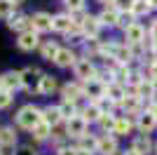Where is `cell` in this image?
<instances>
[{
  "label": "cell",
  "instance_id": "50",
  "mask_svg": "<svg viewBox=\"0 0 157 155\" xmlns=\"http://www.w3.org/2000/svg\"><path fill=\"white\" fill-rule=\"evenodd\" d=\"M0 89H2V75H0Z\"/></svg>",
  "mask_w": 157,
  "mask_h": 155
},
{
  "label": "cell",
  "instance_id": "49",
  "mask_svg": "<svg viewBox=\"0 0 157 155\" xmlns=\"http://www.w3.org/2000/svg\"><path fill=\"white\" fill-rule=\"evenodd\" d=\"M124 155H138V153H136V150H127Z\"/></svg>",
  "mask_w": 157,
  "mask_h": 155
},
{
  "label": "cell",
  "instance_id": "14",
  "mask_svg": "<svg viewBox=\"0 0 157 155\" xmlns=\"http://www.w3.org/2000/svg\"><path fill=\"white\" fill-rule=\"evenodd\" d=\"M155 94H157V87H155V82H152L150 78H145L143 82L136 87V97L143 101V99H148V101H152L155 99Z\"/></svg>",
  "mask_w": 157,
  "mask_h": 155
},
{
  "label": "cell",
  "instance_id": "9",
  "mask_svg": "<svg viewBox=\"0 0 157 155\" xmlns=\"http://www.w3.org/2000/svg\"><path fill=\"white\" fill-rule=\"evenodd\" d=\"M17 45H19V50L31 52V50H35V47L40 45V38H38V33H35V31H26V33H21V35H19Z\"/></svg>",
  "mask_w": 157,
  "mask_h": 155
},
{
  "label": "cell",
  "instance_id": "51",
  "mask_svg": "<svg viewBox=\"0 0 157 155\" xmlns=\"http://www.w3.org/2000/svg\"><path fill=\"white\" fill-rule=\"evenodd\" d=\"M0 155H2V150H0Z\"/></svg>",
  "mask_w": 157,
  "mask_h": 155
},
{
  "label": "cell",
  "instance_id": "40",
  "mask_svg": "<svg viewBox=\"0 0 157 155\" xmlns=\"http://www.w3.org/2000/svg\"><path fill=\"white\" fill-rule=\"evenodd\" d=\"M148 40H150L152 45L157 47V19L152 21V26H150V38H148Z\"/></svg>",
  "mask_w": 157,
  "mask_h": 155
},
{
  "label": "cell",
  "instance_id": "45",
  "mask_svg": "<svg viewBox=\"0 0 157 155\" xmlns=\"http://www.w3.org/2000/svg\"><path fill=\"white\" fill-rule=\"evenodd\" d=\"M75 155H94V153H89V150H78Z\"/></svg>",
  "mask_w": 157,
  "mask_h": 155
},
{
  "label": "cell",
  "instance_id": "3",
  "mask_svg": "<svg viewBox=\"0 0 157 155\" xmlns=\"http://www.w3.org/2000/svg\"><path fill=\"white\" fill-rule=\"evenodd\" d=\"M82 92H85V97L92 99V103H96V101H101V99L105 97V82H101L98 78H94V80L82 85Z\"/></svg>",
  "mask_w": 157,
  "mask_h": 155
},
{
  "label": "cell",
  "instance_id": "32",
  "mask_svg": "<svg viewBox=\"0 0 157 155\" xmlns=\"http://www.w3.org/2000/svg\"><path fill=\"white\" fill-rule=\"evenodd\" d=\"M59 110H61V115L66 117V120H71V117H75L78 115V108H75V101H63L59 106Z\"/></svg>",
  "mask_w": 157,
  "mask_h": 155
},
{
  "label": "cell",
  "instance_id": "44",
  "mask_svg": "<svg viewBox=\"0 0 157 155\" xmlns=\"http://www.w3.org/2000/svg\"><path fill=\"white\" fill-rule=\"evenodd\" d=\"M150 113H152V115L157 117V101H155V103H152V106H150Z\"/></svg>",
  "mask_w": 157,
  "mask_h": 155
},
{
  "label": "cell",
  "instance_id": "15",
  "mask_svg": "<svg viewBox=\"0 0 157 155\" xmlns=\"http://www.w3.org/2000/svg\"><path fill=\"white\" fill-rule=\"evenodd\" d=\"M21 87V71H10L2 75V89L7 92H14Z\"/></svg>",
  "mask_w": 157,
  "mask_h": 155
},
{
  "label": "cell",
  "instance_id": "4",
  "mask_svg": "<svg viewBox=\"0 0 157 155\" xmlns=\"http://www.w3.org/2000/svg\"><path fill=\"white\" fill-rule=\"evenodd\" d=\"M73 68H75V75H78L82 82H89V80H94V78L98 75L96 68H94V64L89 61V59H78Z\"/></svg>",
  "mask_w": 157,
  "mask_h": 155
},
{
  "label": "cell",
  "instance_id": "48",
  "mask_svg": "<svg viewBox=\"0 0 157 155\" xmlns=\"http://www.w3.org/2000/svg\"><path fill=\"white\" fill-rule=\"evenodd\" d=\"M10 2H12V5H21V2H24V0H10Z\"/></svg>",
  "mask_w": 157,
  "mask_h": 155
},
{
  "label": "cell",
  "instance_id": "20",
  "mask_svg": "<svg viewBox=\"0 0 157 155\" xmlns=\"http://www.w3.org/2000/svg\"><path fill=\"white\" fill-rule=\"evenodd\" d=\"M75 54H73L71 50H59V54H56V59H54V64L59 66V68H68V66H75Z\"/></svg>",
  "mask_w": 157,
  "mask_h": 155
},
{
  "label": "cell",
  "instance_id": "25",
  "mask_svg": "<svg viewBox=\"0 0 157 155\" xmlns=\"http://www.w3.org/2000/svg\"><path fill=\"white\" fill-rule=\"evenodd\" d=\"M31 134H33V139L45 141V139H49V134H52V127H49L47 122H40V125H35V127L31 129Z\"/></svg>",
  "mask_w": 157,
  "mask_h": 155
},
{
  "label": "cell",
  "instance_id": "33",
  "mask_svg": "<svg viewBox=\"0 0 157 155\" xmlns=\"http://www.w3.org/2000/svg\"><path fill=\"white\" fill-rule=\"evenodd\" d=\"M134 19H136V17L131 14V10H129V12H120V17H117V26H122V28L127 31L129 26H134V24H136Z\"/></svg>",
  "mask_w": 157,
  "mask_h": 155
},
{
  "label": "cell",
  "instance_id": "12",
  "mask_svg": "<svg viewBox=\"0 0 157 155\" xmlns=\"http://www.w3.org/2000/svg\"><path fill=\"white\" fill-rule=\"evenodd\" d=\"M7 26H10L12 31H19V35H21V33L31 31V17H26V14H14L12 19H7Z\"/></svg>",
  "mask_w": 157,
  "mask_h": 155
},
{
  "label": "cell",
  "instance_id": "22",
  "mask_svg": "<svg viewBox=\"0 0 157 155\" xmlns=\"http://www.w3.org/2000/svg\"><path fill=\"white\" fill-rule=\"evenodd\" d=\"M152 148V141L148 139V134H141L134 139V146H131V150H136L138 155H145V153H150Z\"/></svg>",
  "mask_w": 157,
  "mask_h": 155
},
{
  "label": "cell",
  "instance_id": "8",
  "mask_svg": "<svg viewBox=\"0 0 157 155\" xmlns=\"http://www.w3.org/2000/svg\"><path fill=\"white\" fill-rule=\"evenodd\" d=\"M124 38H127V45H143L145 42V31L141 24H134L124 31Z\"/></svg>",
  "mask_w": 157,
  "mask_h": 155
},
{
  "label": "cell",
  "instance_id": "27",
  "mask_svg": "<svg viewBox=\"0 0 157 155\" xmlns=\"http://www.w3.org/2000/svg\"><path fill=\"white\" fill-rule=\"evenodd\" d=\"M59 50H61V47L56 45V42H52V40H49V42H45V45L40 47L42 59H47V61H54V59H56V54H59Z\"/></svg>",
  "mask_w": 157,
  "mask_h": 155
},
{
  "label": "cell",
  "instance_id": "19",
  "mask_svg": "<svg viewBox=\"0 0 157 155\" xmlns=\"http://www.w3.org/2000/svg\"><path fill=\"white\" fill-rule=\"evenodd\" d=\"M155 127H157V117L152 115L150 110H145V113H141V115H138V129H141L143 134L152 132Z\"/></svg>",
  "mask_w": 157,
  "mask_h": 155
},
{
  "label": "cell",
  "instance_id": "29",
  "mask_svg": "<svg viewBox=\"0 0 157 155\" xmlns=\"http://www.w3.org/2000/svg\"><path fill=\"white\" fill-rule=\"evenodd\" d=\"M131 132V120L129 117H117V122H115V129H113V134L117 136H127Z\"/></svg>",
  "mask_w": 157,
  "mask_h": 155
},
{
  "label": "cell",
  "instance_id": "37",
  "mask_svg": "<svg viewBox=\"0 0 157 155\" xmlns=\"http://www.w3.org/2000/svg\"><path fill=\"white\" fill-rule=\"evenodd\" d=\"M10 103H12V92L0 89V108H7Z\"/></svg>",
  "mask_w": 157,
  "mask_h": 155
},
{
  "label": "cell",
  "instance_id": "21",
  "mask_svg": "<svg viewBox=\"0 0 157 155\" xmlns=\"http://www.w3.org/2000/svg\"><path fill=\"white\" fill-rule=\"evenodd\" d=\"M101 115H103V113H101V108H98V103H89L87 108H82V120H85L87 125L89 122H98Z\"/></svg>",
  "mask_w": 157,
  "mask_h": 155
},
{
  "label": "cell",
  "instance_id": "26",
  "mask_svg": "<svg viewBox=\"0 0 157 155\" xmlns=\"http://www.w3.org/2000/svg\"><path fill=\"white\" fill-rule=\"evenodd\" d=\"M17 143V134L12 127H0V148L2 146H14Z\"/></svg>",
  "mask_w": 157,
  "mask_h": 155
},
{
  "label": "cell",
  "instance_id": "42",
  "mask_svg": "<svg viewBox=\"0 0 157 155\" xmlns=\"http://www.w3.org/2000/svg\"><path fill=\"white\" fill-rule=\"evenodd\" d=\"M75 153H78V148H59L56 155H75Z\"/></svg>",
  "mask_w": 157,
  "mask_h": 155
},
{
  "label": "cell",
  "instance_id": "41",
  "mask_svg": "<svg viewBox=\"0 0 157 155\" xmlns=\"http://www.w3.org/2000/svg\"><path fill=\"white\" fill-rule=\"evenodd\" d=\"M148 78H150L152 82L157 85V64H152V66H150V71H148Z\"/></svg>",
  "mask_w": 157,
  "mask_h": 155
},
{
  "label": "cell",
  "instance_id": "13",
  "mask_svg": "<svg viewBox=\"0 0 157 155\" xmlns=\"http://www.w3.org/2000/svg\"><path fill=\"white\" fill-rule=\"evenodd\" d=\"M96 153L101 155H115L117 153V141H115V136L110 134H105L98 139V146H96Z\"/></svg>",
  "mask_w": 157,
  "mask_h": 155
},
{
  "label": "cell",
  "instance_id": "16",
  "mask_svg": "<svg viewBox=\"0 0 157 155\" xmlns=\"http://www.w3.org/2000/svg\"><path fill=\"white\" fill-rule=\"evenodd\" d=\"M61 94H63V101H78L80 97H85L82 85H78V82H68V85H63Z\"/></svg>",
  "mask_w": 157,
  "mask_h": 155
},
{
  "label": "cell",
  "instance_id": "36",
  "mask_svg": "<svg viewBox=\"0 0 157 155\" xmlns=\"http://www.w3.org/2000/svg\"><path fill=\"white\" fill-rule=\"evenodd\" d=\"M131 5H134V0H115V10L117 12H129Z\"/></svg>",
  "mask_w": 157,
  "mask_h": 155
},
{
  "label": "cell",
  "instance_id": "10",
  "mask_svg": "<svg viewBox=\"0 0 157 155\" xmlns=\"http://www.w3.org/2000/svg\"><path fill=\"white\" fill-rule=\"evenodd\" d=\"M52 28L59 33H71L75 28V24H73L71 14H56V17H52Z\"/></svg>",
  "mask_w": 157,
  "mask_h": 155
},
{
  "label": "cell",
  "instance_id": "30",
  "mask_svg": "<svg viewBox=\"0 0 157 155\" xmlns=\"http://www.w3.org/2000/svg\"><path fill=\"white\" fill-rule=\"evenodd\" d=\"M96 146H98V139L96 136H82L80 139V146H78V150H89V153H96Z\"/></svg>",
  "mask_w": 157,
  "mask_h": 155
},
{
  "label": "cell",
  "instance_id": "6",
  "mask_svg": "<svg viewBox=\"0 0 157 155\" xmlns=\"http://www.w3.org/2000/svg\"><path fill=\"white\" fill-rule=\"evenodd\" d=\"M31 31L35 33H47V31H52V17L45 12H38V14H33L31 17Z\"/></svg>",
  "mask_w": 157,
  "mask_h": 155
},
{
  "label": "cell",
  "instance_id": "7",
  "mask_svg": "<svg viewBox=\"0 0 157 155\" xmlns=\"http://www.w3.org/2000/svg\"><path fill=\"white\" fill-rule=\"evenodd\" d=\"M98 31H101L98 17H87V19L82 21V35H85V40H96Z\"/></svg>",
  "mask_w": 157,
  "mask_h": 155
},
{
  "label": "cell",
  "instance_id": "1",
  "mask_svg": "<svg viewBox=\"0 0 157 155\" xmlns=\"http://www.w3.org/2000/svg\"><path fill=\"white\" fill-rule=\"evenodd\" d=\"M42 122V108H38V106H33V103H28V106H24V108L17 113V125L24 129H28L31 132L35 125Z\"/></svg>",
  "mask_w": 157,
  "mask_h": 155
},
{
  "label": "cell",
  "instance_id": "38",
  "mask_svg": "<svg viewBox=\"0 0 157 155\" xmlns=\"http://www.w3.org/2000/svg\"><path fill=\"white\" fill-rule=\"evenodd\" d=\"M85 52H87V57H89V54H98V52H101V45H98L96 40H89L85 45Z\"/></svg>",
  "mask_w": 157,
  "mask_h": 155
},
{
  "label": "cell",
  "instance_id": "2",
  "mask_svg": "<svg viewBox=\"0 0 157 155\" xmlns=\"http://www.w3.org/2000/svg\"><path fill=\"white\" fill-rule=\"evenodd\" d=\"M42 75H45V73L40 71V68H35V66L24 68V71H21V87H26V89H31V92H40Z\"/></svg>",
  "mask_w": 157,
  "mask_h": 155
},
{
  "label": "cell",
  "instance_id": "43",
  "mask_svg": "<svg viewBox=\"0 0 157 155\" xmlns=\"http://www.w3.org/2000/svg\"><path fill=\"white\" fill-rule=\"evenodd\" d=\"M21 155H35V150H31V148H24V150H21Z\"/></svg>",
  "mask_w": 157,
  "mask_h": 155
},
{
  "label": "cell",
  "instance_id": "24",
  "mask_svg": "<svg viewBox=\"0 0 157 155\" xmlns=\"http://www.w3.org/2000/svg\"><path fill=\"white\" fill-rule=\"evenodd\" d=\"M120 106L124 108L127 115H134V113L141 110V99H138V97H124V101L120 103Z\"/></svg>",
  "mask_w": 157,
  "mask_h": 155
},
{
  "label": "cell",
  "instance_id": "17",
  "mask_svg": "<svg viewBox=\"0 0 157 155\" xmlns=\"http://www.w3.org/2000/svg\"><path fill=\"white\" fill-rule=\"evenodd\" d=\"M113 59H115V64L127 66L131 59H134V52H131L129 45H117V47H115V54H113Z\"/></svg>",
  "mask_w": 157,
  "mask_h": 155
},
{
  "label": "cell",
  "instance_id": "28",
  "mask_svg": "<svg viewBox=\"0 0 157 155\" xmlns=\"http://www.w3.org/2000/svg\"><path fill=\"white\" fill-rule=\"evenodd\" d=\"M150 10L152 7H150L148 0H134V5H131V14H134V17H145Z\"/></svg>",
  "mask_w": 157,
  "mask_h": 155
},
{
  "label": "cell",
  "instance_id": "11",
  "mask_svg": "<svg viewBox=\"0 0 157 155\" xmlns=\"http://www.w3.org/2000/svg\"><path fill=\"white\" fill-rule=\"evenodd\" d=\"M127 97V92H124V85H120V82H110V85H105V99H110L113 103H122Z\"/></svg>",
  "mask_w": 157,
  "mask_h": 155
},
{
  "label": "cell",
  "instance_id": "5",
  "mask_svg": "<svg viewBox=\"0 0 157 155\" xmlns=\"http://www.w3.org/2000/svg\"><path fill=\"white\" fill-rule=\"evenodd\" d=\"M66 134L73 136V139H82L87 134V122L82 120V115H75L66 122Z\"/></svg>",
  "mask_w": 157,
  "mask_h": 155
},
{
  "label": "cell",
  "instance_id": "31",
  "mask_svg": "<svg viewBox=\"0 0 157 155\" xmlns=\"http://www.w3.org/2000/svg\"><path fill=\"white\" fill-rule=\"evenodd\" d=\"M56 89V80L52 75H42V82H40V94H52Z\"/></svg>",
  "mask_w": 157,
  "mask_h": 155
},
{
  "label": "cell",
  "instance_id": "46",
  "mask_svg": "<svg viewBox=\"0 0 157 155\" xmlns=\"http://www.w3.org/2000/svg\"><path fill=\"white\" fill-rule=\"evenodd\" d=\"M148 2H150V7H152V10H157V0H148Z\"/></svg>",
  "mask_w": 157,
  "mask_h": 155
},
{
  "label": "cell",
  "instance_id": "47",
  "mask_svg": "<svg viewBox=\"0 0 157 155\" xmlns=\"http://www.w3.org/2000/svg\"><path fill=\"white\" fill-rule=\"evenodd\" d=\"M103 5H115V0H101Z\"/></svg>",
  "mask_w": 157,
  "mask_h": 155
},
{
  "label": "cell",
  "instance_id": "18",
  "mask_svg": "<svg viewBox=\"0 0 157 155\" xmlns=\"http://www.w3.org/2000/svg\"><path fill=\"white\" fill-rule=\"evenodd\" d=\"M61 120H63V115H61L59 106H47V108L42 110V122H47L49 127H54V125H59Z\"/></svg>",
  "mask_w": 157,
  "mask_h": 155
},
{
  "label": "cell",
  "instance_id": "34",
  "mask_svg": "<svg viewBox=\"0 0 157 155\" xmlns=\"http://www.w3.org/2000/svg\"><path fill=\"white\" fill-rule=\"evenodd\" d=\"M14 17V5L10 0H0V19H12Z\"/></svg>",
  "mask_w": 157,
  "mask_h": 155
},
{
  "label": "cell",
  "instance_id": "35",
  "mask_svg": "<svg viewBox=\"0 0 157 155\" xmlns=\"http://www.w3.org/2000/svg\"><path fill=\"white\" fill-rule=\"evenodd\" d=\"M115 122H117L115 115H101V120H98L101 129H103V132H110V134H113V129H115Z\"/></svg>",
  "mask_w": 157,
  "mask_h": 155
},
{
  "label": "cell",
  "instance_id": "23",
  "mask_svg": "<svg viewBox=\"0 0 157 155\" xmlns=\"http://www.w3.org/2000/svg\"><path fill=\"white\" fill-rule=\"evenodd\" d=\"M117 17H120L117 10H113V7H105L103 12L98 14V21H101V26H117Z\"/></svg>",
  "mask_w": 157,
  "mask_h": 155
},
{
  "label": "cell",
  "instance_id": "39",
  "mask_svg": "<svg viewBox=\"0 0 157 155\" xmlns=\"http://www.w3.org/2000/svg\"><path fill=\"white\" fill-rule=\"evenodd\" d=\"M63 2H66V7H71V12H78L85 5V0H63Z\"/></svg>",
  "mask_w": 157,
  "mask_h": 155
}]
</instances>
